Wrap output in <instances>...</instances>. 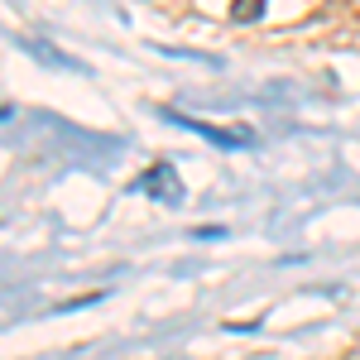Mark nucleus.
Returning a JSON list of instances; mask_svg holds the SVG:
<instances>
[{"label": "nucleus", "mask_w": 360, "mask_h": 360, "mask_svg": "<svg viewBox=\"0 0 360 360\" xmlns=\"http://www.w3.org/2000/svg\"><path fill=\"white\" fill-rule=\"evenodd\" d=\"M149 188H164V202H178V178H168V168L149 173Z\"/></svg>", "instance_id": "1"}, {"label": "nucleus", "mask_w": 360, "mask_h": 360, "mask_svg": "<svg viewBox=\"0 0 360 360\" xmlns=\"http://www.w3.org/2000/svg\"><path fill=\"white\" fill-rule=\"evenodd\" d=\"M231 15H236V20H259V15H264V5H259V0H236V10H231Z\"/></svg>", "instance_id": "2"}]
</instances>
